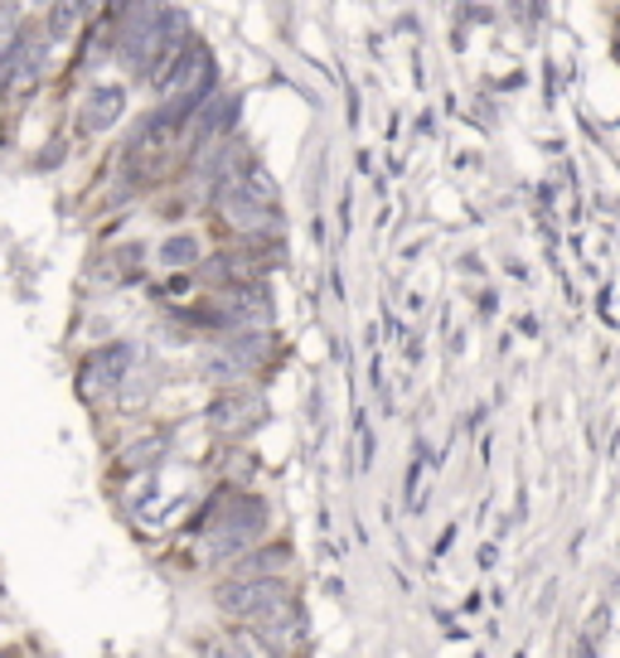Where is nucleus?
I'll return each instance as SVG.
<instances>
[{"instance_id": "nucleus-5", "label": "nucleus", "mask_w": 620, "mask_h": 658, "mask_svg": "<svg viewBox=\"0 0 620 658\" xmlns=\"http://www.w3.org/2000/svg\"><path fill=\"white\" fill-rule=\"evenodd\" d=\"M121 107H127V92H121V88H97L88 97V107H83V112H88V117H83V127H88V131H107L121 117Z\"/></svg>"}, {"instance_id": "nucleus-7", "label": "nucleus", "mask_w": 620, "mask_h": 658, "mask_svg": "<svg viewBox=\"0 0 620 658\" xmlns=\"http://www.w3.org/2000/svg\"><path fill=\"white\" fill-rule=\"evenodd\" d=\"M194 257H199L194 238H170L165 248H161V262H165V266H185V262H194Z\"/></svg>"}, {"instance_id": "nucleus-2", "label": "nucleus", "mask_w": 620, "mask_h": 658, "mask_svg": "<svg viewBox=\"0 0 620 658\" xmlns=\"http://www.w3.org/2000/svg\"><path fill=\"white\" fill-rule=\"evenodd\" d=\"M267 523V508L252 504V498H242V504H233V514L224 518V528L214 533V552H238V547L252 542V533H262Z\"/></svg>"}, {"instance_id": "nucleus-8", "label": "nucleus", "mask_w": 620, "mask_h": 658, "mask_svg": "<svg viewBox=\"0 0 620 658\" xmlns=\"http://www.w3.org/2000/svg\"><path fill=\"white\" fill-rule=\"evenodd\" d=\"M151 456H161V441H145V446H137L127 456V465H151Z\"/></svg>"}, {"instance_id": "nucleus-3", "label": "nucleus", "mask_w": 620, "mask_h": 658, "mask_svg": "<svg viewBox=\"0 0 620 658\" xmlns=\"http://www.w3.org/2000/svg\"><path fill=\"white\" fill-rule=\"evenodd\" d=\"M218 209H224V218L233 228H242V233H267V204H258L248 189L224 185V194H218Z\"/></svg>"}, {"instance_id": "nucleus-4", "label": "nucleus", "mask_w": 620, "mask_h": 658, "mask_svg": "<svg viewBox=\"0 0 620 658\" xmlns=\"http://www.w3.org/2000/svg\"><path fill=\"white\" fill-rule=\"evenodd\" d=\"M131 363V349L127 344H112V349H102V353H93L88 363H83V387L88 393H97V387H107V383H117L121 369Z\"/></svg>"}, {"instance_id": "nucleus-6", "label": "nucleus", "mask_w": 620, "mask_h": 658, "mask_svg": "<svg viewBox=\"0 0 620 658\" xmlns=\"http://www.w3.org/2000/svg\"><path fill=\"white\" fill-rule=\"evenodd\" d=\"M233 117H238V97H218L209 107V117H199V131H224Z\"/></svg>"}, {"instance_id": "nucleus-1", "label": "nucleus", "mask_w": 620, "mask_h": 658, "mask_svg": "<svg viewBox=\"0 0 620 658\" xmlns=\"http://www.w3.org/2000/svg\"><path fill=\"white\" fill-rule=\"evenodd\" d=\"M276 605H286V591H282V581H272V577L218 586V611L233 615V619H267Z\"/></svg>"}]
</instances>
